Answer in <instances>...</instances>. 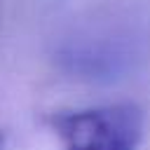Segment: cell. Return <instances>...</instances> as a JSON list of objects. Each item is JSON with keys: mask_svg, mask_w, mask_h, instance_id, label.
<instances>
[{"mask_svg": "<svg viewBox=\"0 0 150 150\" xmlns=\"http://www.w3.org/2000/svg\"><path fill=\"white\" fill-rule=\"evenodd\" d=\"M61 150H136L145 115L136 103H108L84 110H63L47 117Z\"/></svg>", "mask_w": 150, "mask_h": 150, "instance_id": "obj_1", "label": "cell"}]
</instances>
